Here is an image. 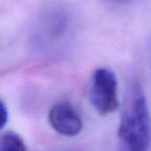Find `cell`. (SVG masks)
<instances>
[{
    "label": "cell",
    "instance_id": "7",
    "mask_svg": "<svg viewBox=\"0 0 151 151\" xmlns=\"http://www.w3.org/2000/svg\"><path fill=\"white\" fill-rule=\"evenodd\" d=\"M111 2H117V3H123V2H126L128 0H109Z\"/></svg>",
    "mask_w": 151,
    "mask_h": 151
},
{
    "label": "cell",
    "instance_id": "2",
    "mask_svg": "<svg viewBox=\"0 0 151 151\" xmlns=\"http://www.w3.org/2000/svg\"><path fill=\"white\" fill-rule=\"evenodd\" d=\"M65 7L52 5L42 12L35 27V40L42 48L54 47L61 42L70 27V16Z\"/></svg>",
    "mask_w": 151,
    "mask_h": 151
},
{
    "label": "cell",
    "instance_id": "3",
    "mask_svg": "<svg viewBox=\"0 0 151 151\" xmlns=\"http://www.w3.org/2000/svg\"><path fill=\"white\" fill-rule=\"evenodd\" d=\"M90 101L101 116L114 113L119 108L118 83L115 73L108 68H97L91 79Z\"/></svg>",
    "mask_w": 151,
    "mask_h": 151
},
{
    "label": "cell",
    "instance_id": "5",
    "mask_svg": "<svg viewBox=\"0 0 151 151\" xmlns=\"http://www.w3.org/2000/svg\"><path fill=\"white\" fill-rule=\"evenodd\" d=\"M0 151H27V147L21 136L9 130L1 136Z\"/></svg>",
    "mask_w": 151,
    "mask_h": 151
},
{
    "label": "cell",
    "instance_id": "6",
    "mask_svg": "<svg viewBox=\"0 0 151 151\" xmlns=\"http://www.w3.org/2000/svg\"><path fill=\"white\" fill-rule=\"evenodd\" d=\"M9 120V111H7L6 106L4 105L3 101L0 103V126L1 128L4 127Z\"/></svg>",
    "mask_w": 151,
    "mask_h": 151
},
{
    "label": "cell",
    "instance_id": "1",
    "mask_svg": "<svg viewBox=\"0 0 151 151\" xmlns=\"http://www.w3.org/2000/svg\"><path fill=\"white\" fill-rule=\"evenodd\" d=\"M120 151H148L151 146V115L142 87L134 84L118 127Z\"/></svg>",
    "mask_w": 151,
    "mask_h": 151
},
{
    "label": "cell",
    "instance_id": "4",
    "mask_svg": "<svg viewBox=\"0 0 151 151\" xmlns=\"http://www.w3.org/2000/svg\"><path fill=\"white\" fill-rule=\"evenodd\" d=\"M51 127L64 137H75L81 132L83 122L78 111L68 103H57L51 107L48 114Z\"/></svg>",
    "mask_w": 151,
    "mask_h": 151
}]
</instances>
